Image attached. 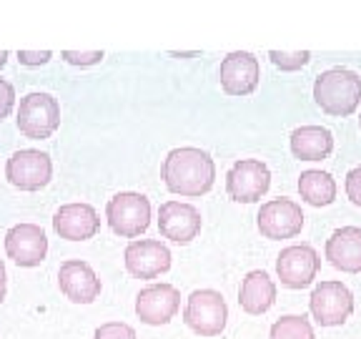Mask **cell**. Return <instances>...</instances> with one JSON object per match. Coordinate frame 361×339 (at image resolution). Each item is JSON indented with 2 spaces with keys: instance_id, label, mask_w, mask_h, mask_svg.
<instances>
[{
  "instance_id": "ac0fdd59",
  "label": "cell",
  "mask_w": 361,
  "mask_h": 339,
  "mask_svg": "<svg viewBox=\"0 0 361 339\" xmlns=\"http://www.w3.org/2000/svg\"><path fill=\"white\" fill-rule=\"evenodd\" d=\"M326 259L334 269L346 274H361V229L359 226H341L329 237Z\"/></svg>"
},
{
  "instance_id": "6da1fadb",
  "label": "cell",
  "mask_w": 361,
  "mask_h": 339,
  "mask_svg": "<svg viewBox=\"0 0 361 339\" xmlns=\"http://www.w3.org/2000/svg\"><path fill=\"white\" fill-rule=\"evenodd\" d=\"M161 179H164L166 189H169L171 194L196 198L214 189L216 164L203 148L180 146V148L169 151V156L164 158Z\"/></svg>"
},
{
  "instance_id": "d6986e66",
  "label": "cell",
  "mask_w": 361,
  "mask_h": 339,
  "mask_svg": "<svg viewBox=\"0 0 361 339\" xmlns=\"http://www.w3.org/2000/svg\"><path fill=\"white\" fill-rule=\"evenodd\" d=\"M238 304L246 314H266L271 307L276 304V284L266 271L256 269L248 271L238 289Z\"/></svg>"
},
{
  "instance_id": "603a6c76",
  "label": "cell",
  "mask_w": 361,
  "mask_h": 339,
  "mask_svg": "<svg viewBox=\"0 0 361 339\" xmlns=\"http://www.w3.org/2000/svg\"><path fill=\"white\" fill-rule=\"evenodd\" d=\"M269 58L271 63L281 71H299L304 68L306 63L311 61V53L309 51H293V53H286V51H269Z\"/></svg>"
},
{
  "instance_id": "7a4b0ae2",
  "label": "cell",
  "mask_w": 361,
  "mask_h": 339,
  "mask_svg": "<svg viewBox=\"0 0 361 339\" xmlns=\"http://www.w3.org/2000/svg\"><path fill=\"white\" fill-rule=\"evenodd\" d=\"M314 101L329 116H351L361 103V76L351 68H329L314 81Z\"/></svg>"
},
{
  "instance_id": "8fae6325",
  "label": "cell",
  "mask_w": 361,
  "mask_h": 339,
  "mask_svg": "<svg viewBox=\"0 0 361 339\" xmlns=\"http://www.w3.org/2000/svg\"><path fill=\"white\" fill-rule=\"evenodd\" d=\"M123 264L130 277L156 279L171 269V251L158 239H135L126 246Z\"/></svg>"
},
{
  "instance_id": "ba28073f",
  "label": "cell",
  "mask_w": 361,
  "mask_h": 339,
  "mask_svg": "<svg viewBox=\"0 0 361 339\" xmlns=\"http://www.w3.org/2000/svg\"><path fill=\"white\" fill-rule=\"evenodd\" d=\"M271 186V171L259 158H241L226 174V191L238 203L261 201Z\"/></svg>"
},
{
  "instance_id": "5bb4252c",
  "label": "cell",
  "mask_w": 361,
  "mask_h": 339,
  "mask_svg": "<svg viewBox=\"0 0 361 339\" xmlns=\"http://www.w3.org/2000/svg\"><path fill=\"white\" fill-rule=\"evenodd\" d=\"M158 232L176 244H191L201 234V214L183 201H166L158 209Z\"/></svg>"
},
{
  "instance_id": "277c9868",
  "label": "cell",
  "mask_w": 361,
  "mask_h": 339,
  "mask_svg": "<svg viewBox=\"0 0 361 339\" xmlns=\"http://www.w3.org/2000/svg\"><path fill=\"white\" fill-rule=\"evenodd\" d=\"M228 319V307H226L224 294L216 289H196L188 297L186 309H183V322L198 337H219L226 329Z\"/></svg>"
},
{
  "instance_id": "7c38bea8",
  "label": "cell",
  "mask_w": 361,
  "mask_h": 339,
  "mask_svg": "<svg viewBox=\"0 0 361 339\" xmlns=\"http://www.w3.org/2000/svg\"><path fill=\"white\" fill-rule=\"evenodd\" d=\"M180 307V294L173 284H148L135 297V314L148 327L169 324Z\"/></svg>"
},
{
  "instance_id": "7402d4cb",
  "label": "cell",
  "mask_w": 361,
  "mask_h": 339,
  "mask_svg": "<svg viewBox=\"0 0 361 339\" xmlns=\"http://www.w3.org/2000/svg\"><path fill=\"white\" fill-rule=\"evenodd\" d=\"M271 339H316V334L304 314H286L271 324Z\"/></svg>"
},
{
  "instance_id": "4316f807",
  "label": "cell",
  "mask_w": 361,
  "mask_h": 339,
  "mask_svg": "<svg viewBox=\"0 0 361 339\" xmlns=\"http://www.w3.org/2000/svg\"><path fill=\"white\" fill-rule=\"evenodd\" d=\"M346 196L351 198V203H356V206H361V166H356V169H351L349 174H346Z\"/></svg>"
},
{
  "instance_id": "f546056e",
  "label": "cell",
  "mask_w": 361,
  "mask_h": 339,
  "mask_svg": "<svg viewBox=\"0 0 361 339\" xmlns=\"http://www.w3.org/2000/svg\"><path fill=\"white\" fill-rule=\"evenodd\" d=\"M8 56H11L8 51H0V68H3V66L8 63Z\"/></svg>"
},
{
  "instance_id": "44dd1931",
  "label": "cell",
  "mask_w": 361,
  "mask_h": 339,
  "mask_svg": "<svg viewBox=\"0 0 361 339\" xmlns=\"http://www.w3.org/2000/svg\"><path fill=\"white\" fill-rule=\"evenodd\" d=\"M299 194L311 206H329L336 198V181L326 171H319V169L304 171L299 176Z\"/></svg>"
},
{
  "instance_id": "83f0119b",
  "label": "cell",
  "mask_w": 361,
  "mask_h": 339,
  "mask_svg": "<svg viewBox=\"0 0 361 339\" xmlns=\"http://www.w3.org/2000/svg\"><path fill=\"white\" fill-rule=\"evenodd\" d=\"M51 58H53L51 51H18L20 66H45Z\"/></svg>"
},
{
  "instance_id": "d4e9b609",
  "label": "cell",
  "mask_w": 361,
  "mask_h": 339,
  "mask_svg": "<svg viewBox=\"0 0 361 339\" xmlns=\"http://www.w3.org/2000/svg\"><path fill=\"white\" fill-rule=\"evenodd\" d=\"M61 58L71 66H96V63L103 61V51H63Z\"/></svg>"
},
{
  "instance_id": "5b68a950",
  "label": "cell",
  "mask_w": 361,
  "mask_h": 339,
  "mask_svg": "<svg viewBox=\"0 0 361 339\" xmlns=\"http://www.w3.org/2000/svg\"><path fill=\"white\" fill-rule=\"evenodd\" d=\"M106 219L113 234L123 239L141 237L151 224V201L143 194L121 191L108 201Z\"/></svg>"
},
{
  "instance_id": "9a60e30c",
  "label": "cell",
  "mask_w": 361,
  "mask_h": 339,
  "mask_svg": "<svg viewBox=\"0 0 361 339\" xmlns=\"http://www.w3.org/2000/svg\"><path fill=\"white\" fill-rule=\"evenodd\" d=\"M6 254L18 266H38L48 254V239L38 224H16L6 234Z\"/></svg>"
},
{
  "instance_id": "9c48e42d",
  "label": "cell",
  "mask_w": 361,
  "mask_h": 339,
  "mask_svg": "<svg viewBox=\"0 0 361 339\" xmlns=\"http://www.w3.org/2000/svg\"><path fill=\"white\" fill-rule=\"evenodd\" d=\"M256 224H259L261 237L266 239H274V242L293 239L304 229V211L291 198H271L259 209Z\"/></svg>"
},
{
  "instance_id": "ffe728a7",
  "label": "cell",
  "mask_w": 361,
  "mask_h": 339,
  "mask_svg": "<svg viewBox=\"0 0 361 339\" xmlns=\"http://www.w3.org/2000/svg\"><path fill=\"white\" fill-rule=\"evenodd\" d=\"M334 151V133L324 126H301L291 133V153L301 161H322Z\"/></svg>"
},
{
  "instance_id": "cb8c5ba5",
  "label": "cell",
  "mask_w": 361,
  "mask_h": 339,
  "mask_svg": "<svg viewBox=\"0 0 361 339\" xmlns=\"http://www.w3.org/2000/svg\"><path fill=\"white\" fill-rule=\"evenodd\" d=\"M93 339H138L135 337V329L126 322H108L101 324L93 334Z\"/></svg>"
},
{
  "instance_id": "2e32d148",
  "label": "cell",
  "mask_w": 361,
  "mask_h": 339,
  "mask_svg": "<svg viewBox=\"0 0 361 339\" xmlns=\"http://www.w3.org/2000/svg\"><path fill=\"white\" fill-rule=\"evenodd\" d=\"M61 292L75 304H93L101 297V279L96 277L93 266L80 259H68L58 269Z\"/></svg>"
},
{
  "instance_id": "e0dca14e",
  "label": "cell",
  "mask_w": 361,
  "mask_h": 339,
  "mask_svg": "<svg viewBox=\"0 0 361 339\" xmlns=\"http://www.w3.org/2000/svg\"><path fill=\"white\" fill-rule=\"evenodd\" d=\"M53 229L68 242H88L101 229V216L90 203H66L53 214Z\"/></svg>"
},
{
  "instance_id": "4fadbf2b",
  "label": "cell",
  "mask_w": 361,
  "mask_h": 339,
  "mask_svg": "<svg viewBox=\"0 0 361 339\" xmlns=\"http://www.w3.org/2000/svg\"><path fill=\"white\" fill-rule=\"evenodd\" d=\"M221 88L228 96H248L254 93L261 78L259 58L248 51H233L221 61Z\"/></svg>"
},
{
  "instance_id": "8992f818",
  "label": "cell",
  "mask_w": 361,
  "mask_h": 339,
  "mask_svg": "<svg viewBox=\"0 0 361 339\" xmlns=\"http://www.w3.org/2000/svg\"><path fill=\"white\" fill-rule=\"evenodd\" d=\"M311 316L322 327H341L354 314V294L341 282L316 284L309 302Z\"/></svg>"
},
{
  "instance_id": "f1b7e54d",
  "label": "cell",
  "mask_w": 361,
  "mask_h": 339,
  "mask_svg": "<svg viewBox=\"0 0 361 339\" xmlns=\"http://www.w3.org/2000/svg\"><path fill=\"white\" fill-rule=\"evenodd\" d=\"M6 289H8V277H6V264L0 259V302L6 299Z\"/></svg>"
},
{
  "instance_id": "52a82bcc",
  "label": "cell",
  "mask_w": 361,
  "mask_h": 339,
  "mask_svg": "<svg viewBox=\"0 0 361 339\" xmlns=\"http://www.w3.org/2000/svg\"><path fill=\"white\" fill-rule=\"evenodd\" d=\"M53 161L38 148H20L6 164V179L20 191H40L51 184Z\"/></svg>"
},
{
  "instance_id": "484cf974",
  "label": "cell",
  "mask_w": 361,
  "mask_h": 339,
  "mask_svg": "<svg viewBox=\"0 0 361 339\" xmlns=\"http://www.w3.org/2000/svg\"><path fill=\"white\" fill-rule=\"evenodd\" d=\"M16 106V88L6 78H0V121H6Z\"/></svg>"
},
{
  "instance_id": "30bf717a",
  "label": "cell",
  "mask_w": 361,
  "mask_h": 339,
  "mask_svg": "<svg viewBox=\"0 0 361 339\" xmlns=\"http://www.w3.org/2000/svg\"><path fill=\"white\" fill-rule=\"evenodd\" d=\"M319 269H322V259L316 254V249L309 246V244L286 246L276 259V274L286 289L311 287Z\"/></svg>"
},
{
  "instance_id": "3957f363",
  "label": "cell",
  "mask_w": 361,
  "mask_h": 339,
  "mask_svg": "<svg viewBox=\"0 0 361 339\" xmlns=\"http://www.w3.org/2000/svg\"><path fill=\"white\" fill-rule=\"evenodd\" d=\"M16 124L25 138H33V141L51 138L61 126V103L51 93H40V90L28 93L20 98Z\"/></svg>"
}]
</instances>
